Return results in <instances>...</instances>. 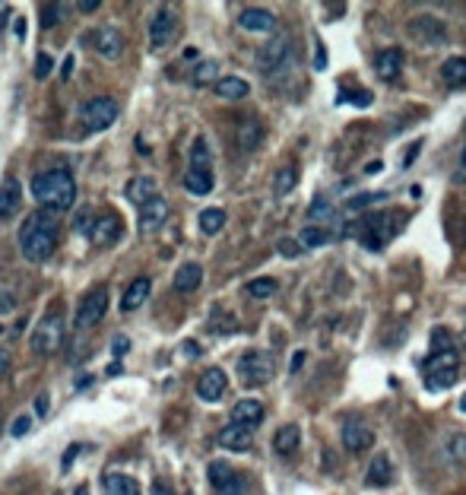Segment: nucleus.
<instances>
[{
  "instance_id": "nucleus-1",
  "label": "nucleus",
  "mask_w": 466,
  "mask_h": 495,
  "mask_svg": "<svg viewBox=\"0 0 466 495\" xmlns=\"http://www.w3.org/2000/svg\"><path fill=\"white\" fill-rule=\"evenodd\" d=\"M57 248V222L48 213H32L19 229V254L29 263H45Z\"/></svg>"
},
{
  "instance_id": "nucleus-2",
  "label": "nucleus",
  "mask_w": 466,
  "mask_h": 495,
  "mask_svg": "<svg viewBox=\"0 0 466 495\" xmlns=\"http://www.w3.org/2000/svg\"><path fill=\"white\" fill-rule=\"evenodd\" d=\"M32 197L45 210L64 213L77 200V181H73V175L67 168H51V172H42L32 178Z\"/></svg>"
},
{
  "instance_id": "nucleus-3",
  "label": "nucleus",
  "mask_w": 466,
  "mask_h": 495,
  "mask_svg": "<svg viewBox=\"0 0 466 495\" xmlns=\"http://www.w3.org/2000/svg\"><path fill=\"white\" fill-rule=\"evenodd\" d=\"M295 64V48H292V38L286 32L273 36L267 45H260L257 51V70L263 77H276V73H286L289 67Z\"/></svg>"
},
{
  "instance_id": "nucleus-4",
  "label": "nucleus",
  "mask_w": 466,
  "mask_h": 495,
  "mask_svg": "<svg viewBox=\"0 0 466 495\" xmlns=\"http://www.w3.org/2000/svg\"><path fill=\"white\" fill-rule=\"evenodd\" d=\"M60 343H64V317H60L57 311H51V315H45L42 321H38L35 334H32V349H35L38 356H51Z\"/></svg>"
},
{
  "instance_id": "nucleus-5",
  "label": "nucleus",
  "mask_w": 466,
  "mask_h": 495,
  "mask_svg": "<svg viewBox=\"0 0 466 495\" xmlns=\"http://www.w3.org/2000/svg\"><path fill=\"white\" fill-rule=\"evenodd\" d=\"M238 375L245 384H267L273 378V356L267 349H248L238 359Z\"/></svg>"
},
{
  "instance_id": "nucleus-6",
  "label": "nucleus",
  "mask_w": 466,
  "mask_h": 495,
  "mask_svg": "<svg viewBox=\"0 0 466 495\" xmlns=\"http://www.w3.org/2000/svg\"><path fill=\"white\" fill-rule=\"evenodd\" d=\"M118 121V102L108 96H96L83 105V124L86 131H108Z\"/></svg>"
},
{
  "instance_id": "nucleus-7",
  "label": "nucleus",
  "mask_w": 466,
  "mask_h": 495,
  "mask_svg": "<svg viewBox=\"0 0 466 495\" xmlns=\"http://www.w3.org/2000/svg\"><path fill=\"white\" fill-rule=\"evenodd\" d=\"M206 477H209V486L219 495H245V477L235 473L226 460H213L206 467Z\"/></svg>"
},
{
  "instance_id": "nucleus-8",
  "label": "nucleus",
  "mask_w": 466,
  "mask_h": 495,
  "mask_svg": "<svg viewBox=\"0 0 466 495\" xmlns=\"http://www.w3.org/2000/svg\"><path fill=\"white\" fill-rule=\"evenodd\" d=\"M105 311H108V289L99 286V289H92V293L86 295L83 302H79V308H77V327L86 330V327H92V324H99L105 317Z\"/></svg>"
},
{
  "instance_id": "nucleus-9",
  "label": "nucleus",
  "mask_w": 466,
  "mask_h": 495,
  "mask_svg": "<svg viewBox=\"0 0 466 495\" xmlns=\"http://www.w3.org/2000/svg\"><path fill=\"white\" fill-rule=\"evenodd\" d=\"M409 36L425 48H435V45H441L448 38V29H444V23L438 16H416L409 23Z\"/></svg>"
},
{
  "instance_id": "nucleus-10",
  "label": "nucleus",
  "mask_w": 466,
  "mask_h": 495,
  "mask_svg": "<svg viewBox=\"0 0 466 495\" xmlns=\"http://www.w3.org/2000/svg\"><path fill=\"white\" fill-rule=\"evenodd\" d=\"M174 32H178V19H174V13L168 10V6L155 10V16L150 19V45L152 48H165V45H172Z\"/></svg>"
},
{
  "instance_id": "nucleus-11",
  "label": "nucleus",
  "mask_w": 466,
  "mask_h": 495,
  "mask_svg": "<svg viewBox=\"0 0 466 495\" xmlns=\"http://www.w3.org/2000/svg\"><path fill=\"white\" fill-rule=\"evenodd\" d=\"M89 42H92V48L108 60L121 58V51H124V36H121V29H114V26H102V29L89 32Z\"/></svg>"
},
{
  "instance_id": "nucleus-12",
  "label": "nucleus",
  "mask_w": 466,
  "mask_h": 495,
  "mask_svg": "<svg viewBox=\"0 0 466 495\" xmlns=\"http://www.w3.org/2000/svg\"><path fill=\"white\" fill-rule=\"evenodd\" d=\"M375 445V432H371V425L359 423V419H349L346 425H343V447L353 454H362L368 451V447Z\"/></svg>"
},
{
  "instance_id": "nucleus-13",
  "label": "nucleus",
  "mask_w": 466,
  "mask_h": 495,
  "mask_svg": "<svg viewBox=\"0 0 466 495\" xmlns=\"http://www.w3.org/2000/svg\"><path fill=\"white\" fill-rule=\"evenodd\" d=\"M165 222H168V200L165 197H152L146 207H140V232L143 235L159 232Z\"/></svg>"
},
{
  "instance_id": "nucleus-14",
  "label": "nucleus",
  "mask_w": 466,
  "mask_h": 495,
  "mask_svg": "<svg viewBox=\"0 0 466 495\" xmlns=\"http://www.w3.org/2000/svg\"><path fill=\"white\" fill-rule=\"evenodd\" d=\"M226 388H228L226 371H222V369H206L204 375H200V381H197V397L206 400V403H216V400L226 394Z\"/></svg>"
},
{
  "instance_id": "nucleus-15",
  "label": "nucleus",
  "mask_w": 466,
  "mask_h": 495,
  "mask_svg": "<svg viewBox=\"0 0 466 495\" xmlns=\"http://www.w3.org/2000/svg\"><path fill=\"white\" fill-rule=\"evenodd\" d=\"M238 26L245 32H273L276 29V16L263 6H245L238 13Z\"/></svg>"
},
{
  "instance_id": "nucleus-16",
  "label": "nucleus",
  "mask_w": 466,
  "mask_h": 495,
  "mask_svg": "<svg viewBox=\"0 0 466 495\" xmlns=\"http://www.w3.org/2000/svg\"><path fill=\"white\" fill-rule=\"evenodd\" d=\"M219 445L226 447V451H251L254 432L245 429V425H238V423H232V425H226V429L219 432Z\"/></svg>"
},
{
  "instance_id": "nucleus-17",
  "label": "nucleus",
  "mask_w": 466,
  "mask_h": 495,
  "mask_svg": "<svg viewBox=\"0 0 466 495\" xmlns=\"http://www.w3.org/2000/svg\"><path fill=\"white\" fill-rule=\"evenodd\" d=\"M232 423H238V425H245V429H257V425L263 423V403L260 400H238L235 403V410H232Z\"/></svg>"
},
{
  "instance_id": "nucleus-18",
  "label": "nucleus",
  "mask_w": 466,
  "mask_h": 495,
  "mask_svg": "<svg viewBox=\"0 0 466 495\" xmlns=\"http://www.w3.org/2000/svg\"><path fill=\"white\" fill-rule=\"evenodd\" d=\"M19 203H23V185L16 178H4V185H0V219L16 216Z\"/></svg>"
},
{
  "instance_id": "nucleus-19",
  "label": "nucleus",
  "mask_w": 466,
  "mask_h": 495,
  "mask_svg": "<svg viewBox=\"0 0 466 495\" xmlns=\"http://www.w3.org/2000/svg\"><path fill=\"white\" fill-rule=\"evenodd\" d=\"M118 235H121V222H118V216H111V213H105L102 219H96V226L89 229V241H92L96 248L111 245Z\"/></svg>"
},
{
  "instance_id": "nucleus-20",
  "label": "nucleus",
  "mask_w": 466,
  "mask_h": 495,
  "mask_svg": "<svg viewBox=\"0 0 466 495\" xmlns=\"http://www.w3.org/2000/svg\"><path fill=\"white\" fill-rule=\"evenodd\" d=\"M308 219L311 226H327V222H340V210L330 197H314V203L308 207Z\"/></svg>"
},
{
  "instance_id": "nucleus-21",
  "label": "nucleus",
  "mask_w": 466,
  "mask_h": 495,
  "mask_svg": "<svg viewBox=\"0 0 466 495\" xmlns=\"http://www.w3.org/2000/svg\"><path fill=\"white\" fill-rule=\"evenodd\" d=\"M152 197H159V194H155V178H150V175H137V178L127 185V200L131 203L146 207Z\"/></svg>"
},
{
  "instance_id": "nucleus-22",
  "label": "nucleus",
  "mask_w": 466,
  "mask_h": 495,
  "mask_svg": "<svg viewBox=\"0 0 466 495\" xmlns=\"http://www.w3.org/2000/svg\"><path fill=\"white\" fill-rule=\"evenodd\" d=\"M375 70L381 73L384 80H396V77H400V70H403V51L400 48L381 51V54H377V60H375Z\"/></svg>"
},
{
  "instance_id": "nucleus-23",
  "label": "nucleus",
  "mask_w": 466,
  "mask_h": 495,
  "mask_svg": "<svg viewBox=\"0 0 466 495\" xmlns=\"http://www.w3.org/2000/svg\"><path fill=\"white\" fill-rule=\"evenodd\" d=\"M200 283H204V267L200 263H181L178 273H174V289L178 293H194Z\"/></svg>"
},
{
  "instance_id": "nucleus-24",
  "label": "nucleus",
  "mask_w": 466,
  "mask_h": 495,
  "mask_svg": "<svg viewBox=\"0 0 466 495\" xmlns=\"http://www.w3.org/2000/svg\"><path fill=\"white\" fill-rule=\"evenodd\" d=\"M390 473H394V464H390L387 454H375V460L368 464V486H375V489H381V486L390 483Z\"/></svg>"
},
{
  "instance_id": "nucleus-25",
  "label": "nucleus",
  "mask_w": 466,
  "mask_h": 495,
  "mask_svg": "<svg viewBox=\"0 0 466 495\" xmlns=\"http://www.w3.org/2000/svg\"><path fill=\"white\" fill-rule=\"evenodd\" d=\"M299 445H301V429L295 423L282 425V429L273 435V451L276 454H292V451H299Z\"/></svg>"
},
{
  "instance_id": "nucleus-26",
  "label": "nucleus",
  "mask_w": 466,
  "mask_h": 495,
  "mask_svg": "<svg viewBox=\"0 0 466 495\" xmlns=\"http://www.w3.org/2000/svg\"><path fill=\"white\" fill-rule=\"evenodd\" d=\"M150 289H152V283L146 280V276H140V280H133L131 286H127L124 298H121V308H124V311H137L140 305L146 302V295H150Z\"/></svg>"
},
{
  "instance_id": "nucleus-27",
  "label": "nucleus",
  "mask_w": 466,
  "mask_h": 495,
  "mask_svg": "<svg viewBox=\"0 0 466 495\" xmlns=\"http://www.w3.org/2000/svg\"><path fill=\"white\" fill-rule=\"evenodd\" d=\"M213 185H216V181H213V168H191V172L184 175V187L191 194H197V197H200V194L213 191Z\"/></svg>"
},
{
  "instance_id": "nucleus-28",
  "label": "nucleus",
  "mask_w": 466,
  "mask_h": 495,
  "mask_svg": "<svg viewBox=\"0 0 466 495\" xmlns=\"http://www.w3.org/2000/svg\"><path fill=\"white\" fill-rule=\"evenodd\" d=\"M105 489L108 495H140V483L133 477H127V473H108Z\"/></svg>"
},
{
  "instance_id": "nucleus-29",
  "label": "nucleus",
  "mask_w": 466,
  "mask_h": 495,
  "mask_svg": "<svg viewBox=\"0 0 466 495\" xmlns=\"http://www.w3.org/2000/svg\"><path fill=\"white\" fill-rule=\"evenodd\" d=\"M441 80L448 86H463L466 83V58L457 54V58L444 60V64H441Z\"/></svg>"
},
{
  "instance_id": "nucleus-30",
  "label": "nucleus",
  "mask_w": 466,
  "mask_h": 495,
  "mask_svg": "<svg viewBox=\"0 0 466 495\" xmlns=\"http://www.w3.org/2000/svg\"><path fill=\"white\" fill-rule=\"evenodd\" d=\"M216 92H219L222 99H245V96H251V86L241 77H222L219 83H216Z\"/></svg>"
},
{
  "instance_id": "nucleus-31",
  "label": "nucleus",
  "mask_w": 466,
  "mask_h": 495,
  "mask_svg": "<svg viewBox=\"0 0 466 495\" xmlns=\"http://www.w3.org/2000/svg\"><path fill=\"white\" fill-rule=\"evenodd\" d=\"M295 185H299V168L282 165L279 172H276V178H273V194L276 197H286V194L295 191Z\"/></svg>"
},
{
  "instance_id": "nucleus-32",
  "label": "nucleus",
  "mask_w": 466,
  "mask_h": 495,
  "mask_svg": "<svg viewBox=\"0 0 466 495\" xmlns=\"http://www.w3.org/2000/svg\"><path fill=\"white\" fill-rule=\"evenodd\" d=\"M448 369H460V352H431V359L425 362V371H448Z\"/></svg>"
},
{
  "instance_id": "nucleus-33",
  "label": "nucleus",
  "mask_w": 466,
  "mask_h": 495,
  "mask_svg": "<svg viewBox=\"0 0 466 495\" xmlns=\"http://www.w3.org/2000/svg\"><path fill=\"white\" fill-rule=\"evenodd\" d=\"M222 226H226V213L219 207H209L200 213V232L204 235H219Z\"/></svg>"
},
{
  "instance_id": "nucleus-34",
  "label": "nucleus",
  "mask_w": 466,
  "mask_h": 495,
  "mask_svg": "<svg viewBox=\"0 0 466 495\" xmlns=\"http://www.w3.org/2000/svg\"><path fill=\"white\" fill-rule=\"evenodd\" d=\"M330 239H333V235H330L323 226H308V229H301L299 245L301 248H321V245H327Z\"/></svg>"
},
{
  "instance_id": "nucleus-35",
  "label": "nucleus",
  "mask_w": 466,
  "mask_h": 495,
  "mask_svg": "<svg viewBox=\"0 0 466 495\" xmlns=\"http://www.w3.org/2000/svg\"><path fill=\"white\" fill-rule=\"evenodd\" d=\"M457 375H460V369H448V371H428V378H425V384H428V391H448L457 384Z\"/></svg>"
},
{
  "instance_id": "nucleus-36",
  "label": "nucleus",
  "mask_w": 466,
  "mask_h": 495,
  "mask_svg": "<svg viewBox=\"0 0 466 495\" xmlns=\"http://www.w3.org/2000/svg\"><path fill=\"white\" fill-rule=\"evenodd\" d=\"M260 137H263V131H260L257 121H245V124L238 127V143H241V149H257L260 146Z\"/></svg>"
},
{
  "instance_id": "nucleus-37",
  "label": "nucleus",
  "mask_w": 466,
  "mask_h": 495,
  "mask_svg": "<svg viewBox=\"0 0 466 495\" xmlns=\"http://www.w3.org/2000/svg\"><path fill=\"white\" fill-rule=\"evenodd\" d=\"M191 168H213V156H209L206 140H194V146H191Z\"/></svg>"
},
{
  "instance_id": "nucleus-38",
  "label": "nucleus",
  "mask_w": 466,
  "mask_h": 495,
  "mask_svg": "<svg viewBox=\"0 0 466 495\" xmlns=\"http://www.w3.org/2000/svg\"><path fill=\"white\" fill-rule=\"evenodd\" d=\"M216 77H219V64H216V60H204V64L194 70V86H209ZM216 83H219V80H216Z\"/></svg>"
},
{
  "instance_id": "nucleus-39",
  "label": "nucleus",
  "mask_w": 466,
  "mask_h": 495,
  "mask_svg": "<svg viewBox=\"0 0 466 495\" xmlns=\"http://www.w3.org/2000/svg\"><path fill=\"white\" fill-rule=\"evenodd\" d=\"M276 289H279V283H276V280H251V283H248V295H251V298H273Z\"/></svg>"
},
{
  "instance_id": "nucleus-40",
  "label": "nucleus",
  "mask_w": 466,
  "mask_h": 495,
  "mask_svg": "<svg viewBox=\"0 0 466 495\" xmlns=\"http://www.w3.org/2000/svg\"><path fill=\"white\" fill-rule=\"evenodd\" d=\"M450 349H457V347H454V337H450V330L438 327L435 334H431V352H450Z\"/></svg>"
},
{
  "instance_id": "nucleus-41",
  "label": "nucleus",
  "mask_w": 466,
  "mask_h": 495,
  "mask_svg": "<svg viewBox=\"0 0 466 495\" xmlns=\"http://www.w3.org/2000/svg\"><path fill=\"white\" fill-rule=\"evenodd\" d=\"M64 13H67L64 4H48V6H42V29H51V26H57Z\"/></svg>"
},
{
  "instance_id": "nucleus-42",
  "label": "nucleus",
  "mask_w": 466,
  "mask_h": 495,
  "mask_svg": "<svg viewBox=\"0 0 466 495\" xmlns=\"http://www.w3.org/2000/svg\"><path fill=\"white\" fill-rule=\"evenodd\" d=\"M346 102H349V105L368 108L375 99H371V92H368V89H359V92H343V96H336V105H346Z\"/></svg>"
},
{
  "instance_id": "nucleus-43",
  "label": "nucleus",
  "mask_w": 466,
  "mask_h": 495,
  "mask_svg": "<svg viewBox=\"0 0 466 495\" xmlns=\"http://www.w3.org/2000/svg\"><path fill=\"white\" fill-rule=\"evenodd\" d=\"M448 451H450V460H466V432H460V435H454L450 438V445H448Z\"/></svg>"
},
{
  "instance_id": "nucleus-44",
  "label": "nucleus",
  "mask_w": 466,
  "mask_h": 495,
  "mask_svg": "<svg viewBox=\"0 0 466 495\" xmlns=\"http://www.w3.org/2000/svg\"><path fill=\"white\" fill-rule=\"evenodd\" d=\"M387 194H381V191H375V194H359V197H353L349 200V210H365V207H371V203H381Z\"/></svg>"
},
{
  "instance_id": "nucleus-45",
  "label": "nucleus",
  "mask_w": 466,
  "mask_h": 495,
  "mask_svg": "<svg viewBox=\"0 0 466 495\" xmlns=\"http://www.w3.org/2000/svg\"><path fill=\"white\" fill-rule=\"evenodd\" d=\"M51 70H54V60H51V54H38V58H35V80L51 77Z\"/></svg>"
},
{
  "instance_id": "nucleus-46",
  "label": "nucleus",
  "mask_w": 466,
  "mask_h": 495,
  "mask_svg": "<svg viewBox=\"0 0 466 495\" xmlns=\"http://www.w3.org/2000/svg\"><path fill=\"white\" fill-rule=\"evenodd\" d=\"M29 429H32V419L29 416H16V419H13V425H10V435L23 438V435H29Z\"/></svg>"
},
{
  "instance_id": "nucleus-47",
  "label": "nucleus",
  "mask_w": 466,
  "mask_h": 495,
  "mask_svg": "<svg viewBox=\"0 0 466 495\" xmlns=\"http://www.w3.org/2000/svg\"><path fill=\"white\" fill-rule=\"evenodd\" d=\"M127 349H131V340H127V337L124 334H118V337H111V356L114 359H121V356H124V352Z\"/></svg>"
},
{
  "instance_id": "nucleus-48",
  "label": "nucleus",
  "mask_w": 466,
  "mask_h": 495,
  "mask_svg": "<svg viewBox=\"0 0 466 495\" xmlns=\"http://www.w3.org/2000/svg\"><path fill=\"white\" fill-rule=\"evenodd\" d=\"M301 251H305V248H301L299 241H292V239H282V241H279V254H282V257H299Z\"/></svg>"
},
{
  "instance_id": "nucleus-49",
  "label": "nucleus",
  "mask_w": 466,
  "mask_h": 495,
  "mask_svg": "<svg viewBox=\"0 0 466 495\" xmlns=\"http://www.w3.org/2000/svg\"><path fill=\"white\" fill-rule=\"evenodd\" d=\"M13 308H16V295L0 289V315H6V311H13Z\"/></svg>"
},
{
  "instance_id": "nucleus-50",
  "label": "nucleus",
  "mask_w": 466,
  "mask_h": 495,
  "mask_svg": "<svg viewBox=\"0 0 466 495\" xmlns=\"http://www.w3.org/2000/svg\"><path fill=\"white\" fill-rule=\"evenodd\" d=\"M79 451H83V447H79V445L67 447V454H64V460H60V467H64V470H70V464H73V460H77V454H79Z\"/></svg>"
},
{
  "instance_id": "nucleus-51",
  "label": "nucleus",
  "mask_w": 466,
  "mask_h": 495,
  "mask_svg": "<svg viewBox=\"0 0 466 495\" xmlns=\"http://www.w3.org/2000/svg\"><path fill=\"white\" fill-rule=\"evenodd\" d=\"M48 410H51L48 394H38V397H35V413H38V416H48Z\"/></svg>"
},
{
  "instance_id": "nucleus-52",
  "label": "nucleus",
  "mask_w": 466,
  "mask_h": 495,
  "mask_svg": "<svg viewBox=\"0 0 466 495\" xmlns=\"http://www.w3.org/2000/svg\"><path fill=\"white\" fill-rule=\"evenodd\" d=\"M327 67V51H323V45L317 42V58H314V70H323Z\"/></svg>"
},
{
  "instance_id": "nucleus-53",
  "label": "nucleus",
  "mask_w": 466,
  "mask_h": 495,
  "mask_svg": "<svg viewBox=\"0 0 466 495\" xmlns=\"http://www.w3.org/2000/svg\"><path fill=\"white\" fill-rule=\"evenodd\" d=\"M13 32H16V38L23 42V38H26V16H16V23H13Z\"/></svg>"
},
{
  "instance_id": "nucleus-54",
  "label": "nucleus",
  "mask_w": 466,
  "mask_h": 495,
  "mask_svg": "<svg viewBox=\"0 0 466 495\" xmlns=\"http://www.w3.org/2000/svg\"><path fill=\"white\" fill-rule=\"evenodd\" d=\"M79 10H83V13H96L99 10V0H79Z\"/></svg>"
},
{
  "instance_id": "nucleus-55",
  "label": "nucleus",
  "mask_w": 466,
  "mask_h": 495,
  "mask_svg": "<svg viewBox=\"0 0 466 495\" xmlns=\"http://www.w3.org/2000/svg\"><path fill=\"white\" fill-rule=\"evenodd\" d=\"M70 73H73V58H67V60H64V67H60V77L70 80Z\"/></svg>"
},
{
  "instance_id": "nucleus-56",
  "label": "nucleus",
  "mask_w": 466,
  "mask_h": 495,
  "mask_svg": "<svg viewBox=\"0 0 466 495\" xmlns=\"http://www.w3.org/2000/svg\"><path fill=\"white\" fill-rule=\"evenodd\" d=\"M301 362H305V352L299 349V352L292 356V371H299V369H301Z\"/></svg>"
},
{
  "instance_id": "nucleus-57",
  "label": "nucleus",
  "mask_w": 466,
  "mask_h": 495,
  "mask_svg": "<svg viewBox=\"0 0 466 495\" xmlns=\"http://www.w3.org/2000/svg\"><path fill=\"white\" fill-rule=\"evenodd\" d=\"M418 146H422V143H416L413 149H409V153H406V159H403V165H413V159L418 156Z\"/></svg>"
},
{
  "instance_id": "nucleus-58",
  "label": "nucleus",
  "mask_w": 466,
  "mask_h": 495,
  "mask_svg": "<svg viewBox=\"0 0 466 495\" xmlns=\"http://www.w3.org/2000/svg\"><path fill=\"white\" fill-rule=\"evenodd\" d=\"M6 365H10V356H6L4 349H0V378H4V371H6Z\"/></svg>"
},
{
  "instance_id": "nucleus-59",
  "label": "nucleus",
  "mask_w": 466,
  "mask_h": 495,
  "mask_svg": "<svg viewBox=\"0 0 466 495\" xmlns=\"http://www.w3.org/2000/svg\"><path fill=\"white\" fill-rule=\"evenodd\" d=\"M152 495H172V492H168V486H162V483H155V486H152Z\"/></svg>"
},
{
  "instance_id": "nucleus-60",
  "label": "nucleus",
  "mask_w": 466,
  "mask_h": 495,
  "mask_svg": "<svg viewBox=\"0 0 466 495\" xmlns=\"http://www.w3.org/2000/svg\"><path fill=\"white\" fill-rule=\"evenodd\" d=\"M365 172H368V175H377V172H381V162H368V168H365Z\"/></svg>"
},
{
  "instance_id": "nucleus-61",
  "label": "nucleus",
  "mask_w": 466,
  "mask_h": 495,
  "mask_svg": "<svg viewBox=\"0 0 466 495\" xmlns=\"http://www.w3.org/2000/svg\"><path fill=\"white\" fill-rule=\"evenodd\" d=\"M73 495H89V489H86V486H77V492Z\"/></svg>"
},
{
  "instance_id": "nucleus-62",
  "label": "nucleus",
  "mask_w": 466,
  "mask_h": 495,
  "mask_svg": "<svg viewBox=\"0 0 466 495\" xmlns=\"http://www.w3.org/2000/svg\"><path fill=\"white\" fill-rule=\"evenodd\" d=\"M460 413H466V394L460 397Z\"/></svg>"
},
{
  "instance_id": "nucleus-63",
  "label": "nucleus",
  "mask_w": 466,
  "mask_h": 495,
  "mask_svg": "<svg viewBox=\"0 0 466 495\" xmlns=\"http://www.w3.org/2000/svg\"><path fill=\"white\" fill-rule=\"evenodd\" d=\"M463 162H466V149H463Z\"/></svg>"
},
{
  "instance_id": "nucleus-64",
  "label": "nucleus",
  "mask_w": 466,
  "mask_h": 495,
  "mask_svg": "<svg viewBox=\"0 0 466 495\" xmlns=\"http://www.w3.org/2000/svg\"><path fill=\"white\" fill-rule=\"evenodd\" d=\"M0 334H4V324H0Z\"/></svg>"
}]
</instances>
